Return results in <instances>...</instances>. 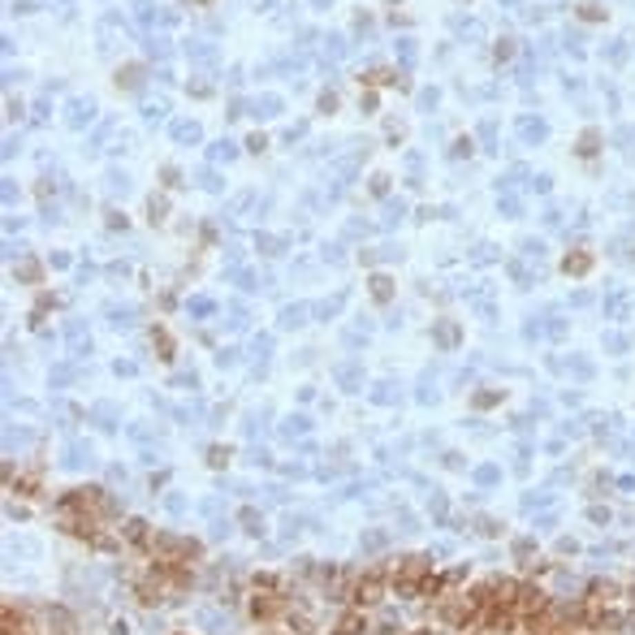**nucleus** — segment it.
<instances>
[{"instance_id":"nucleus-5","label":"nucleus","mask_w":635,"mask_h":635,"mask_svg":"<svg viewBox=\"0 0 635 635\" xmlns=\"http://www.w3.org/2000/svg\"><path fill=\"white\" fill-rule=\"evenodd\" d=\"M359 631H367V627H363V614H359V609H350V614H346V618L337 623V635H359Z\"/></svg>"},{"instance_id":"nucleus-14","label":"nucleus","mask_w":635,"mask_h":635,"mask_svg":"<svg viewBox=\"0 0 635 635\" xmlns=\"http://www.w3.org/2000/svg\"><path fill=\"white\" fill-rule=\"evenodd\" d=\"M415 635H432V631H415Z\"/></svg>"},{"instance_id":"nucleus-8","label":"nucleus","mask_w":635,"mask_h":635,"mask_svg":"<svg viewBox=\"0 0 635 635\" xmlns=\"http://www.w3.org/2000/svg\"><path fill=\"white\" fill-rule=\"evenodd\" d=\"M389 294H394L389 276H372V299H376V303H389Z\"/></svg>"},{"instance_id":"nucleus-2","label":"nucleus","mask_w":635,"mask_h":635,"mask_svg":"<svg viewBox=\"0 0 635 635\" xmlns=\"http://www.w3.org/2000/svg\"><path fill=\"white\" fill-rule=\"evenodd\" d=\"M281 609H285V601L272 596V592H255V596H251V614H255V618H276Z\"/></svg>"},{"instance_id":"nucleus-12","label":"nucleus","mask_w":635,"mask_h":635,"mask_svg":"<svg viewBox=\"0 0 635 635\" xmlns=\"http://www.w3.org/2000/svg\"><path fill=\"white\" fill-rule=\"evenodd\" d=\"M579 152H583V156H592V152H596V134H583V148H579Z\"/></svg>"},{"instance_id":"nucleus-9","label":"nucleus","mask_w":635,"mask_h":635,"mask_svg":"<svg viewBox=\"0 0 635 635\" xmlns=\"http://www.w3.org/2000/svg\"><path fill=\"white\" fill-rule=\"evenodd\" d=\"M139 601H143V605H156V601H160V583H156V579L139 583Z\"/></svg>"},{"instance_id":"nucleus-7","label":"nucleus","mask_w":635,"mask_h":635,"mask_svg":"<svg viewBox=\"0 0 635 635\" xmlns=\"http://www.w3.org/2000/svg\"><path fill=\"white\" fill-rule=\"evenodd\" d=\"M618 596V583H592V605H605Z\"/></svg>"},{"instance_id":"nucleus-13","label":"nucleus","mask_w":635,"mask_h":635,"mask_svg":"<svg viewBox=\"0 0 635 635\" xmlns=\"http://www.w3.org/2000/svg\"><path fill=\"white\" fill-rule=\"evenodd\" d=\"M13 488H18V493H35V488H39V484H35V480H30V476H26V480H18V484H13Z\"/></svg>"},{"instance_id":"nucleus-11","label":"nucleus","mask_w":635,"mask_h":635,"mask_svg":"<svg viewBox=\"0 0 635 635\" xmlns=\"http://www.w3.org/2000/svg\"><path fill=\"white\" fill-rule=\"evenodd\" d=\"M242 523H247V532H259V514L255 510H242Z\"/></svg>"},{"instance_id":"nucleus-3","label":"nucleus","mask_w":635,"mask_h":635,"mask_svg":"<svg viewBox=\"0 0 635 635\" xmlns=\"http://www.w3.org/2000/svg\"><path fill=\"white\" fill-rule=\"evenodd\" d=\"M48 631L74 635V614H70V609H48Z\"/></svg>"},{"instance_id":"nucleus-4","label":"nucleus","mask_w":635,"mask_h":635,"mask_svg":"<svg viewBox=\"0 0 635 635\" xmlns=\"http://www.w3.org/2000/svg\"><path fill=\"white\" fill-rule=\"evenodd\" d=\"M588 268H592V255H583V251H575V255L562 259V272H566V276H583Z\"/></svg>"},{"instance_id":"nucleus-1","label":"nucleus","mask_w":635,"mask_h":635,"mask_svg":"<svg viewBox=\"0 0 635 635\" xmlns=\"http://www.w3.org/2000/svg\"><path fill=\"white\" fill-rule=\"evenodd\" d=\"M381 592H385V579H381L376 571H372V575H363L359 583H354V592H350V596H354V605L363 609V605H376V601H381Z\"/></svg>"},{"instance_id":"nucleus-10","label":"nucleus","mask_w":635,"mask_h":635,"mask_svg":"<svg viewBox=\"0 0 635 635\" xmlns=\"http://www.w3.org/2000/svg\"><path fill=\"white\" fill-rule=\"evenodd\" d=\"M152 341H156L160 359H173V341H169V333H152Z\"/></svg>"},{"instance_id":"nucleus-6","label":"nucleus","mask_w":635,"mask_h":635,"mask_svg":"<svg viewBox=\"0 0 635 635\" xmlns=\"http://www.w3.org/2000/svg\"><path fill=\"white\" fill-rule=\"evenodd\" d=\"M125 541L130 545H148V523H143V518H130V523H125Z\"/></svg>"}]
</instances>
